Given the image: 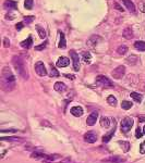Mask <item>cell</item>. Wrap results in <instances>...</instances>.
I'll list each match as a JSON object with an SVG mask.
<instances>
[{
    "instance_id": "6da1fadb",
    "label": "cell",
    "mask_w": 145,
    "mask_h": 163,
    "mask_svg": "<svg viewBox=\"0 0 145 163\" xmlns=\"http://www.w3.org/2000/svg\"><path fill=\"white\" fill-rule=\"evenodd\" d=\"M1 86L5 92H11L15 86V77L12 74L11 70L8 66H5L1 73Z\"/></svg>"
},
{
    "instance_id": "7a4b0ae2",
    "label": "cell",
    "mask_w": 145,
    "mask_h": 163,
    "mask_svg": "<svg viewBox=\"0 0 145 163\" xmlns=\"http://www.w3.org/2000/svg\"><path fill=\"white\" fill-rule=\"evenodd\" d=\"M12 64L14 66L15 71L21 77L24 78V80H27L29 78V73H27V70L25 68V64H24V61L22 60V58L19 57V56H15L12 59Z\"/></svg>"
},
{
    "instance_id": "3957f363",
    "label": "cell",
    "mask_w": 145,
    "mask_h": 163,
    "mask_svg": "<svg viewBox=\"0 0 145 163\" xmlns=\"http://www.w3.org/2000/svg\"><path fill=\"white\" fill-rule=\"evenodd\" d=\"M133 124H134V121L132 117L125 116V119H122V121H121V132L127 134V133L132 128Z\"/></svg>"
},
{
    "instance_id": "277c9868",
    "label": "cell",
    "mask_w": 145,
    "mask_h": 163,
    "mask_svg": "<svg viewBox=\"0 0 145 163\" xmlns=\"http://www.w3.org/2000/svg\"><path fill=\"white\" fill-rule=\"evenodd\" d=\"M96 84L102 86V87H105V88H111V87H114L112 82H111L108 77H106L105 75H98L96 77Z\"/></svg>"
},
{
    "instance_id": "5b68a950",
    "label": "cell",
    "mask_w": 145,
    "mask_h": 163,
    "mask_svg": "<svg viewBox=\"0 0 145 163\" xmlns=\"http://www.w3.org/2000/svg\"><path fill=\"white\" fill-rule=\"evenodd\" d=\"M70 56H71L72 62H73V70L75 72H79V70H80V58H79V54L74 50H71Z\"/></svg>"
},
{
    "instance_id": "8992f818",
    "label": "cell",
    "mask_w": 145,
    "mask_h": 163,
    "mask_svg": "<svg viewBox=\"0 0 145 163\" xmlns=\"http://www.w3.org/2000/svg\"><path fill=\"white\" fill-rule=\"evenodd\" d=\"M125 74V68L123 65L118 66L117 69H115L114 71L111 72V76L116 80H120V78L123 77V75Z\"/></svg>"
},
{
    "instance_id": "52a82bcc",
    "label": "cell",
    "mask_w": 145,
    "mask_h": 163,
    "mask_svg": "<svg viewBox=\"0 0 145 163\" xmlns=\"http://www.w3.org/2000/svg\"><path fill=\"white\" fill-rule=\"evenodd\" d=\"M35 71L39 76H46L47 75V71H46L45 64H44L42 61H38V62L35 64Z\"/></svg>"
},
{
    "instance_id": "ba28073f",
    "label": "cell",
    "mask_w": 145,
    "mask_h": 163,
    "mask_svg": "<svg viewBox=\"0 0 145 163\" xmlns=\"http://www.w3.org/2000/svg\"><path fill=\"white\" fill-rule=\"evenodd\" d=\"M97 117H98V112L96 111L92 112L91 114L87 116V119H86V124H87L88 126L95 125V123H96V121H97Z\"/></svg>"
},
{
    "instance_id": "9c48e42d",
    "label": "cell",
    "mask_w": 145,
    "mask_h": 163,
    "mask_svg": "<svg viewBox=\"0 0 145 163\" xmlns=\"http://www.w3.org/2000/svg\"><path fill=\"white\" fill-rule=\"evenodd\" d=\"M99 40H102V38L98 36V35H93V36H91V37L88 38L87 40V46L91 47V48H94L95 46H96L97 44H98V41Z\"/></svg>"
},
{
    "instance_id": "30bf717a",
    "label": "cell",
    "mask_w": 145,
    "mask_h": 163,
    "mask_svg": "<svg viewBox=\"0 0 145 163\" xmlns=\"http://www.w3.org/2000/svg\"><path fill=\"white\" fill-rule=\"evenodd\" d=\"M102 162L105 163H125V159H122L119 155H115V157H109L108 159L102 160Z\"/></svg>"
},
{
    "instance_id": "8fae6325",
    "label": "cell",
    "mask_w": 145,
    "mask_h": 163,
    "mask_svg": "<svg viewBox=\"0 0 145 163\" xmlns=\"http://www.w3.org/2000/svg\"><path fill=\"white\" fill-rule=\"evenodd\" d=\"M84 140L88 143H96L97 136H96V134H94V133L90 132V133H87V134L84 135Z\"/></svg>"
},
{
    "instance_id": "7c38bea8",
    "label": "cell",
    "mask_w": 145,
    "mask_h": 163,
    "mask_svg": "<svg viewBox=\"0 0 145 163\" xmlns=\"http://www.w3.org/2000/svg\"><path fill=\"white\" fill-rule=\"evenodd\" d=\"M70 64V60L67 57H60L57 61V66L58 68H65Z\"/></svg>"
},
{
    "instance_id": "4fadbf2b",
    "label": "cell",
    "mask_w": 145,
    "mask_h": 163,
    "mask_svg": "<svg viewBox=\"0 0 145 163\" xmlns=\"http://www.w3.org/2000/svg\"><path fill=\"white\" fill-rule=\"evenodd\" d=\"M17 3L13 0H6L5 3H3V8L7 9V10H14L17 9Z\"/></svg>"
},
{
    "instance_id": "5bb4252c",
    "label": "cell",
    "mask_w": 145,
    "mask_h": 163,
    "mask_svg": "<svg viewBox=\"0 0 145 163\" xmlns=\"http://www.w3.org/2000/svg\"><path fill=\"white\" fill-rule=\"evenodd\" d=\"M123 5L125 6V8L128 9L129 11L134 13V12L137 11V9H135V6H134V3L131 1V0H122Z\"/></svg>"
},
{
    "instance_id": "9a60e30c",
    "label": "cell",
    "mask_w": 145,
    "mask_h": 163,
    "mask_svg": "<svg viewBox=\"0 0 145 163\" xmlns=\"http://www.w3.org/2000/svg\"><path fill=\"white\" fill-rule=\"evenodd\" d=\"M54 89L58 92H63L65 89H67V86H65V84L62 83V82H57V83H55Z\"/></svg>"
},
{
    "instance_id": "2e32d148",
    "label": "cell",
    "mask_w": 145,
    "mask_h": 163,
    "mask_svg": "<svg viewBox=\"0 0 145 163\" xmlns=\"http://www.w3.org/2000/svg\"><path fill=\"white\" fill-rule=\"evenodd\" d=\"M70 112H71V114L74 115V116H82L83 115V109L81 108V107H73V108H71V110H70Z\"/></svg>"
},
{
    "instance_id": "e0dca14e",
    "label": "cell",
    "mask_w": 145,
    "mask_h": 163,
    "mask_svg": "<svg viewBox=\"0 0 145 163\" xmlns=\"http://www.w3.org/2000/svg\"><path fill=\"white\" fill-rule=\"evenodd\" d=\"M111 122H112V120H110L109 117H102L100 119V126L102 127H104V128H108L109 126H110Z\"/></svg>"
},
{
    "instance_id": "ac0fdd59",
    "label": "cell",
    "mask_w": 145,
    "mask_h": 163,
    "mask_svg": "<svg viewBox=\"0 0 145 163\" xmlns=\"http://www.w3.org/2000/svg\"><path fill=\"white\" fill-rule=\"evenodd\" d=\"M115 131H116V125L114 126V128L111 129V131L108 133V134H106V135H104V136H102V141H104V143H108L109 140H110L111 138H112V136H114Z\"/></svg>"
},
{
    "instance_id": "d6986e66",
    "label": "cell",
    "mask_w": 145,
    "mask_h": 163,
    "mask_svg": "<svg viewBox=\"0 0 145 163\" xmlns=\"http://www.w3.org/2000/svg\"><path fill=\"white\" fill-rule=\"evenodd\" d=\"M133 31L131 29V27H127L123 31V37L127 38V39H132L133 38Z\"/></svg>"
},
{
    "instance_id": "ffe728a7",
    "label": "cell",
    "mask_w": 145,
    "mask_h": 163,
    "mask_svg": "<svg viewBox=\"0 0 145 163\" xmlns=\"http://www.w3.org/2000/svg\"><path fill=\"white\" fill-rule=\"evenodd\" d=\"M32 44H33V39H32V37L30 36L26 40H23L22 43H21V46L25 49H30L32 47Z\"/></svg>"
},
{
    "instance_id": "44dd1931",
    "label": "cell",
    "mask_w": 145,
    "mask_h": 163,
    "mask_svg": "<svg viewBox=\"0 0 145 163\" xmlns=\"http://www.w3.org/2000/svg\"><path fill=\"white\" fill-rule=\"evenodd\" d=\"M125 61H127V63L128 64H130V65H134V64H137V61H139V58L137 57V56H130V57H128L127 59H125Z\"/></svg>"
},
{
    "instance_id": "7402d4cb",
    "label": "cell",
    "mask_w": 145,
    "mask_h": 163,
    "mask_svg": "<svg viewBox=\"0 0 145 163\" xmlns=\"http://www.w3.org/2000/svg\"><path fill=\"white\" fill-rule=\"evenodd\" d=\"M59 35H60V41H59L58 47H59L60 49H65V47H67V41H65V35H63L62 33H60V32H59Z\"/></svg>"
},
{
    "instance_id": "603a6c76",
    "label": "cell",
    "mask_w": 145,
    "mask_h": 163,
    "mask_svg": "<svg viewBox=\"0 0 145 163\" xmlns=\"http://www.w3.org/2000/svg\"><path fill=\"white\" fill-rule=\"evenodd\" d=\"M118 143H119L120 146H121V149H122L123 152H128L129 150H130V143H128V141H118Z\"/></svg>"
},
{
    "instance_id": "cb8c5ba5",
    "label": "cell",
    "mask_w": 145,
    "mask_h": 163,
    "mask_svg": "<svg viewBox=\"0 0 145 163\" xmlns=\"http://www.w3.org/2000/svg\"><path fill=\"white\" fill-rule=\"evenodd\" d=\"M134 47H135V49L140 50V51H145V41H140V40H137V41L134 43Z\"/></svg>"
},
{
    "instance_id": "d4e9b609",
    "label": "cell",
    "mask_w": 145,
    "mask_h": 163,
    "mask_svg": "<svg viewBox=\"0 0 145 163\" xmlns=\"http://www.w3.org/2000/svg\"><path fill=\"white\" fill-rule=\"evenodd\" d=\"M82 60L86 63V64H90L92 61V56L90 52H83L82 54Z\"/></svg>"
},
{
    "instance_id": "484cf974",
    "label": "cell",
    "mask_w": 145,
    "mask_h": 163,
    "mask_svg": "<svg viewBox=\"0 0 145 163\" xmlns=\"http://www.w3.org/2000/svg\"><path fill=\"white\" fill-rule=\"evenodd\" d=\"M130 96H131V98H132V99H133V100L135 101V102L140 103L141 101H142V96H141L140 94H137V92H131Z\"/></svg>"
},
{
    "instance_id": "4316f807",
    "label": "cell",
    "mask_w": 145,
    "mask_h": 163,
    "mask_svg": "<svg viewBox=\"0 0 145 163\" xmlns=\"http://www.w3.org/2000/svg\"><path fill=\"white\" fill-rule=\"evenodd\" d=\"M49 75H50L51 77H58V76H60V73L58 72V70L55 68V66L51 65L50 66V73H49Z\"/></svg>"
},
{
    "instance_id": "83f0119b",
    "label": "cell",
    "mask_w": 145,
    "mask_h": 163,
    "mask_svg": "<svg viewBox=\"0 0 145 163\" xmlns=\"http://www.w3.org/2000/svg\"><path fill=\"white\" fill-rule=\"evenodd\" d=\"M36 29H37V33H38V35H39L40 38H46V32L45 29H43V27H40L39 25H36Z\"/></svg>"
},
{
    "instance_id": "f1b7e54d",
    "label": "cell",
    "mask_w": 145,
    "mask_h": 163,
    "mask_svg": "<svg viewBox=\"0 0 145 163\" xmlns=\"http://www.w3.org/2000/svg\"><path fill=\"white\" fill-rule=\"evenodd\" d=\"M117 52H118V54H120V56H123V54H125L128 52V47L122 45V46H120L119 48L117 49Z\"/></svg>"
},
{
    "instance_id": "f546056e",
    "label": "cell",
    "mask_w": 145,
    "mask_h": 163,
    "mask_svg": "<svg viewBox=\"0 0 145 163\" xmlns=\"http://www.w3.org/2000/svg\"><path fill=\"white\" fill-rule=\"evenodd\" d=\"M132 102L131 101H127V100H125V101H122V103H121V108L123 109V110H129V109H131L132 108Z\"/></svg>"
},
{
    "instance_id": "4dcf8cb0",
    "label": "cell",
    "mask_w": 145,
    "mask_h": 163,
    "mask_svg": "<svg viewBox=\"0 0 145 163\" xmlns=\"http://www.w3.org/2000/svg\"><path fill=\"white\" fill-rule=\"evenodd\" d=\"M32 158H33V159H42V158H47V155H43V153H42V152H33V153H32V155H31Z\"/></svg>"
},
{
    "instance_id": "1f68e13d",
    "label": "cell",
    "mask_w": 145,
    "mask_h": 163,
    "mask_svg": "<svg viewBox=\"0 0 145 163\" xmlns=\"http://www.w3.org/2000/svg\"><path fill=\"white\" fill-rule=\"evenodd\" d=\"M107 102L110 104V106L112 107H116L117 106V99L114 97V96H109L108 98H107Z\"/></svg>"
},
{
    "instance_id": "d6a6232c",
    "label": "cell",
    "mask_w": 145,
    "mask_h": 163,
    "mask_svg": "<svg viewBox=\"0 0 145 163\" xmlns=\"http://www.w3.org/2000/svg\"><path fill=\"white\" fill-rule=\"evenodd\" d=\"M33 5H34V0H25V2H24V7L27 10H32Z\"/></svg>"
},
{
    "instance_id": "836d02e7",
    "label": "cell",
    "mask_w": 145,
    "mask_h": 163,
    "mask_svg": "<svg viewBox=\"0 0 145 163\" xmlns=\"http://www.w3.org/2000/svg\"><path fill=\"white\" fill-rule=\"evenodd\" d=\"M1 140H8V141H21V138L17 137H2Z\"/></svg>"
},
{
    "instance_id": "e575fe53",
    "label": "cell",
    "mask_w": 145,
    "mask_h": 163,
    "mask_svg": "<svg viewBox=\"0 0 145 163\" xmlns=\"http://www.w3.org/2000/svg\"><path fill=\"white\" fill-rule=\"evenodd\" d=\"M143 134H144V133H143V131L141 128H140V127H137V131H135V137L137 138H141L143 136Z\"/></svg>"
},
{
    "instance_id": "d590c367",
    "label": "cell",
    "mask_w": 145,
    "mask_h": 163,
    "mask_svg": "<svg viewBox=\"0 0 145 163\" xmlns=\"http://www.w3.org/2000/svg\"><path fill=\"white\" fill-rule=\"evenodd\" d=\"M33 20H34V17H33V15H29V17H24V22H25L26 24L32 23V22H33Z\"/></svg>"
},
{
    "instance_id": "8d00e7d4",
    "label": "cell",
    "mask_w": 145,
    "mask_h": 163,
    "mask_svg": "<svg viewBox=\"0 0 145 163\" xmlns=\"http://www.w3.org/2000/svg\"><path fill=\"white\" fill-rule=\"evenodd\" d=\"M46 46H47V41H45L44 44H42V45H39V46H36L35 47V50H43L44 48H46Z\"/></svg>"
},
{
    "instance_id": "74e56055",
    "label": "cell",
    "mask_w": 145,
    "mask_h": 163,
    "mask_svg": "<svg viewBox=\"0 0 145 163\" xmlns=\"http://www.w3.org/2000/svg\"><path fill=\"white\" fill-rule=\"evenodd\" d=\"M140 152L142 153V155H145V141H143L141 143V146H140Z\"/></svg>"
},
{
    "instance_id": "f35d334b",
    "label": "cell",
    "mask_w": 145,
    "mask_h": 163,
    "mask_svg": "<svg viewBox=\"0 0 145 163\" xmlns=\"http://www.w3.org/2000/svg\"><path fill=\"white\" fill-rule=\"evenodd\" d=\"M3 46L6 47V48L10 47V41H9L8 38H3Z\"/></svg>"
},
{
    "instance_id": "ab89813d",
    "label": "cell",
    "mask_w": 145,
    "mask_h": 163,
    "mask_svg": "<svg viewBox=\"0 0 145 163\" xmlns=\"http://www.w3.org/2000/svg\"><path fill=\"white\" fill-rule=\"evenodd\" d=\"M61 163H75L73 160H72L71 158H65V160L61 161Z\"/></svg>"
},
{
    "instance_id": "60d3db41",
    "label": "cell",
    "mask_w": 145,
    "mask_h": 163,
    "mask_svg": "<svg viewBox=\"0 0 145 163\" xmlns=\"http://www.w3.org/2000/svg\"><path fill=\"white\" fill-rule=\"evenodd\" d=\"M65 76L67 78H69V80H73L74 78H75V76H74V75H72V74H65Z\"/></svg>"
},
{
    "instance_id": "b9f144b4",
    "label": "cell",
    "mask_w": 145,
    "mask_h": 163,
    "mask_svg": "<svg viewBox=\"0 0 145 163\" xmlns=\"http://www.w3.org/2000/svg\"><path fill=\"white\" fill-rule=\"evenodd\" d=\"M15 29H17V31H21V29H23V23H17V25H15Z\"/></svg>"
},
{
    "instance_id": "7bdbcfd3",
    "label": "cell",
    "mask_w": 145,
    "mask_h": 163,
    "mask_svg": "<svg viewBox=\"0 0 145 163\" xmlns=\"http://www.w3.org/2000/svg\"><path fill=\"white\" fill-rule=\"evenodd\" d=\"M140 10L142 12H145V3H140Z\"/></svg>"
},
{
    "instance_id": "ee69618b",
    "label": "cell",
    "mask_w": 145,
    "mask_h": 163,
    "mask_svg": "<svg viewBox=\"0 0 145 163\" xmlns=\"http://www.w3.org/2000/svg\"><path fill=\"white\" fill-rule=\"evenodd\" d=\"M115 8H116L117 10H119V11H123V9L121 8V7H120L118 3H115Z\"/></svg>"
},
{
    "instance_id": "f6af8a7d",
    "label": "cell",
    "mask_w": 145,
    "mask_h": 163,
    "mask_svg": "<svg viewBox=\"0 0 145 163\" xmlns=\"http://www.w3.org/2000/svg\"><path fill=\"white\" fill-rule=\"evenodd\" d=\"M14 15L13 14H7V20H13V19H14Z\"/></svg>"
},
{
    "instance_id": "bcb514c9",
    "label": "cell",
    "mask_w": 145,
    "mask_h": 163,
    "mask_svg": "<svg viewBox=\"0 0 145 163\" xmlns=\"http://www.w3.org/2000/svg\"><path fill=\"white\" fill-rule=\"evenodd\" d=\"M139 122L141 123V122H145V116H140L139 117Z\"/></svg>"
},
{
    "instance_id": "7dc6e473",
    "label": "cell",
    "mask_w": 145,
    "mask_h": 163,
    "mask_svg": "<svg viewBox=\"0 0 145 163\" xmlns=\"http://www.w3.org/2000/svg\"><path fill=\"white\" fill-rule=\"evenodd\" d=\"M143 133H144V135H145V126L143 127Z\"/></svg>"
}]
</instances>
